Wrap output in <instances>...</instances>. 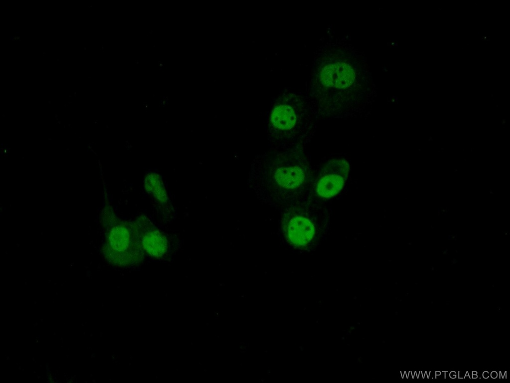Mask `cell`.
<instances>
[{
	"label": "cell",
	"mask_w": 510,
	"mask_h": 383,
	"mask_svg": "<svg viewBox=\"0 0 510 383\" xmlns=\"http://www.w3.org/2000/svg\"><path fill=\"white\" fill-rule=\"evenodd\" d=\"M349 169V166L344 160L330 162L323 170V174L317 183V193L326 198L337 194L343 187Z\"/></svg>",
	"instance_id": "3"
},
{
	"label": "cell",
	"mask_w": 510,
	"mask_h": 383,
	"mask_svg": "<svg viewBox=\"0 0 510 383\" xmlns=\"http://www.w3.org/2000/svg\"><path fill=\"white\" fill-rule=\"evenodd\" d=\"M298 100L285 96L271 108L265 124L270 148H304L313 137L316 119Z\"/></svg>",
	"instance_id": "2"
},
{
	"label": "cell",
	"mask_w": 510,
	"mask_h": 383,
	"mask_svg": "<svg viewBox=\"0 0 510 383\" xmlns=\"http://www.w3.org/2000/svg\"><path fill=\"white\" fill-rule=\"evenodd\" d=\"M143 245L147 252L154 256H161L166 252V239L157 231L146 233L143 238Z\"/></svg>",
	"instance_id": "6"
},
{
	"label": "cell",
	"mask_w": 510,
	"mask_h": 383,
	"mask_svg": "<svg viewBox=\"0 0 510 383\" xmlns=\"http://www.w3.org/2000/svg\"><path fill=\"white\" fill-rule=\"evenodd\" d=\"M311 172L303 147L269 148L252 160L248 182L264 199L288 201L306 183Z\"/></svg>",
	"instance_id": "1"
},
{
	"label": "cell",
	"mask_w": 510,
	"mask_h": 383,
	"mask_svg": "<svg viewBox=\"0 0 510 383\" xmlns=\"http://www.w3.org/2000/svg\"><path fill=\"white\" fill-rule=\"evenodd\" d=\"M288 240L297 246L307 244L314 234V227L307 218L302 216L292 218L286 227Z\"/></svg>",
	"instance_id": "4"
},
{
	"label": "cell",
	"mask_w": 510,
	"mask_h": 383,
	"mask_svg": "<svg viewBox=\"0 0 510 383\" xmlns=\"http://www.w3.org/2000/svg\"><path fill=\"white\" fill-rule=\"evenodd\" d=\"M324 84L334 88H346L352 82V70L344 63H334L326 66L322 71Z\"/></svg>",
	"instance_id": "5"
}]
</instances>
